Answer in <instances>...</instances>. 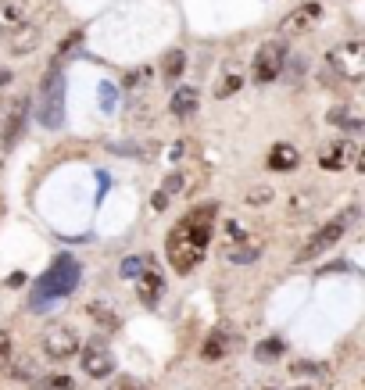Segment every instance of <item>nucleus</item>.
Wrapping results in <instances>:
<instances>
[{
    "label": "nucleus",
    "mask_w": 365,
    "mask_h": 390,
    "mask_svg": "<svg viewBox=\"0 0 365 390\" xmlns=\"http://www.w3.org/2000/svg\"><path fill=\"white\" fill-rule=\"evenodd\" d=\"M11 376L29 383V379H33V361H26V358H22V361H11Z\"/></svg>",
    "instance_id": "nucleus-27"
},
{
    "label": "nucleus",
    "mask_w": 365,
    "mask_h": 390,
    "mask_svg": "<svg viewBox=\"0 0 365 390\" xmlns=\"http://www.w3.org/2000/svg\"><path fill=\"white\" fill-rule=\"evenodd\" d=\"M179 190H183V172L176 169V172H172V176H169V179L161 183V190H158V194H165V197H172V194H179Z\"/></svg>",
    "instance_id": "nucleus-25"
},
{
    "label": "nucleus",
    "mask_w": 365,
    "mask_h": 390,
    "mask_svg": "<svg viewBox=\"0 0 365 390\" xmlns=\"http://www.w3.org/2000/svg\"><path fill=\"white\" fill-rule=\"evenodd\" d=\"M76 283H79V265H76L72 254H61V258L44 272V279H40V286H36V294H33V304H44L47 297H65Z\"/></svg>",
    "instance_id": "nucleus-2"
},
{
    "label": "nucleus",
    "mask_w": 365,
    "mask_h": 390,
    "mask_svg": "<svg viewBox=\"0 0 365 390\" xmlns=\"http://www.w3.org/2000/svg\"><path fill=\"white\" fill-rule=\"evenodd\" d=\"M161 290H165V283H161V276H158V272H144V276L136 279V297H140L147 308H158Z\"/></svg>",
    "instance_id": "nucleus-11"
},
{
    "label": "nucleus",
    "mask_w": 365,
    "mask_h": 390,
    "mask_svg": "<svg viewBox=\"0 0 365 390\" xmlns=\"http://www.w3.org/2000/svg\"><path fill=\"white\" fill-rule=\"evenodd\" d=\"M11 361H15V340H11V333L0 329V369H8Z\"/></svg>",
    "instance_id": "nucleus-21"
},
{
    "label": "nucleus",
    "mask_w": 365,
    "mask_h": 390,
    "mask_svg": "<svg viewBox=\"0 0 365 390\" xmlns=\"http://www.w3.org/2000/svg\"><path fill=\"white\" fill-rule=\"evenodd\" d=\"M44 351H47L51 361H65V358L79 354V333L65 322H51L44 329Z\"/></svg>",
    "instance_id": "nucleus-5"
},
{
    "label": "nucleus",
    "mask_w": 365,
    "mask_h": 390,
    "mask_svg": "<svg viewBox=\"0 0 365 390\" xmlns=\"http://www.w3.org/2000/svg\"><path fill=\"white\" fill-rule=\"evenodd\" d=\"M22 22H26L22 4H15V0H0V36H11Z\"/></svg>",
    "instance_id": "nucleus-13"
},
{
    "label": "nucleus",
    "mask_w": 365,
    "mask_h": 390,
    "mask_svg": "<svg viewBox=\"0 0 365 390\" xmlns=\"http://www.w3.org/2000/svg\"><path fill=\"white\" fill-rule=\"evenodd\" d=\"M297 390H304V386H297Z\"/></svg>",
    "instance_id": "nucleus-32"
},
{
    "label": "nucleus",
    "mask_w": 365,
    "mask_h": 390,
    "mask_svg": "<svg viewBox=\"0 0 365 390\" xmlns=\"http://www.w3.org/2000/svg\"><path fill=\"white\" fill-rule=\"evenodd\" d=\"M261 258V240H244L236 247H229V261L233 265H247V261H258Z\"/></svg>",
    "instance_id": "nucleus-16"
},
{
    "label": "nucleus",
    "mask_w": 365,
    "mask_h": 390,
    "mask_svg": "<svg viewBox=\"0 0 365 390\" xmlns=\"http://www.w3.org/2000/svg\"><path fill=\"white\" fill-rule=\"evenodd\" d=\"M297 161H301V154H297L290 144H276L272 154H269V169H272V172H294Z\"/></svg>",
    "instance_id": "nucleus-14"
},
{
    "label": "nucleus",
    "mask_w": 365,
    "mask_h": 390,
    "mask_svg": "<svg viewBox=\"0 0 365 390\" xmlns=\"http://www.w3.org/2000/svg\"><path fill=\"white\" fill-rule=\"evenodd\" d=\"M101 104H104V111H111V104H115V90H111L108 83L101 86Z\"/></svg>",
    "instance_id": "nucleus-29"
},
{
    "label": "nucleus",
    "mask_w": 365,
    "mask_h": 390,
    "mask_svg": "<svg viewBox=\"0 0 365 390\" xmlns=\"http://www.w3.org/2000/svg\"><path fill=\"white\" fill-rule=\"evenodd\" d=\"M8 40H11V54L26 58V54H33V51L40 47V40H44V36H40V29H36V26L22 22V26H19V29L8 36Z\"/></svg>",
    "instance_id": "nucleus-10"
},
{
    "label": "nucleus",
    "mask_w": 365,
    "mask_h": 390,
    "mask_svg": "<svg viewBox=\"0 0 365 390\" xmlns=\"http://www.w3.org/2000/svg\"><path fill=\"white\" fill-rule=\"evenodd\" d=\"M272 197H276V194H272V186H254V190L247 194V204H254V208H265Z\"/></svg>",
    "instance_id": "nucleus-24"
},
{
    "label": "nucleus",
    "mask_w": 365,
    "mask_h": 390,
    "mask_svg": "<svg viewBox=\"0 0 365 390\" xmlns=\"http://www.w3.org/2000/svg\"><path fill=\"white\" fill-rule=\"evenodd\" d=\"M122 272H126V276H133V272H140V261H133V258H129V261L122 265Z\"/></svg>",
    "instance_id": "nucleus-30"
},
{
    "label": "nucleus",
    "mask_w": 365,
    "mask_h": 390,
    "mask_svg": "<svg viewBox=\"0 0 365 390\" xmlns=\"http://www.w3.org/2000/svg\"><path fill=\"white\" fill-rule=\"evenodd\" d=\"M358 219V211L354 208H347L340 219H333V222H326V226H319L315 233H311V240L301 247V254H297V261H311V258H319V254H326V251H333L340 240H344V233H347V226Z\"/></svg>",
    "instance_id": "nucleus-3"
},
{
    "label": "nucleus",
    "mask_w": 365,
    "mask_h": 390,
    "mask_svg": "<svg viewBox=\"0 0 365 390\" xmlns=\"http://www.w3.org/2000/svg\"><path fill=\"white\" fill-rule=\"evenodd\" d=\"M247 240V229L240 226V222H226V229H222V244L226 247H236V244H244Z\"/></svg>",
    "instance_id": "nucleus-20"
},
{
    "label": "nucleus",
    "mask_w": 365,
    "mask_h": 390,
    "mask_svg": "<svg viewBox=\"0 0 365 390\" xmlns=\"http://www.w3.org/2000/svg\"><path fill=\"white\" fill-rule=\"evenodd\" d=\"M319 15H322V8H319V4H304V8H297L294 15H286L283 33H286V36H297V33L311 29V26L319 22Z\"/></svg>",
    "instance_id": "nucleus-9"
},
{
    "label": "nucleus",
    "mask_w": 365,
    "mask_h": 390,
    "mask_svg": "<svg viewBox=\"0 0 365 390\" xmlns=\"http://www.w3.org/2000/svg\"><path fill=\"white\" fill-rule=\"evenodd\" d=\"M83 372L86 376H94V379H104V376H111L115 372V358H111V351L104 347V344H86L83 347Z\"/></svg>",
    "instance_id": "nucleus-8"
},
{
    "label": "nucleus",
    "mask_w": 365,
    "mask_h": 390,
    "mask_svg": "<svg viewBox=\"0 0 365 390\" xmlns=\"http://www.w3.org/2000/svg\"><path fill=\"white\" fill-rule=\"evenodd\" d=\"M272 354H283V340H279V336H269V340L258 347V358H272Z\"/></svg>",
    "instance_id": "nucleus-26"
},
{
    "label": "nucleus",
    "mask_w": 365,
    "mask_h": 390,
    "mask_svg": "<svg viewBox=\"0 0 365 390\" xmlns=\"http://www.w3.org/2000/svg\"><path fill=\"white\" fill-rule=\"evenodd\" d=\"M358 158V151H354V144L351 140H340L329 154H322V169H329V172H340V169H347V161H354Z\"/></svg>",
    "instance_id": "nucleus-12"
},
{
    "label": "nucleus",
    "mask_w": 365,
    "mask_h": 390,
    "mask_svg": "<svg viewBox=\"0 0 365 390\" xmlns=\"http://www.w3.org/2000/svg\"><path fill=\"white\" fill-rule=\"evenodd\" d=\"M240 86H244V79H240V76H226V79L215 86V97H219V101H222V97H233Z\"/></svg>",
    "instance_id": "nucleus-23"
},
{
    "label": "nucleus",
    "mask_w": 365,
    "mask_h": 390,
    "mask_svg": "<svg viewBox=\"0 0 365 390\" xmlns=\"http://www.w3.org/2000/svg\"><path fill=\"white\" fill-rule=\"evenodd\" d=\"M44 390H72V379L69 376H51V379H44Z\"/></svg>",
    "instance_id": "nucleus-28"
},
{
    "label": "nucleus",
    "mask_w": 365,
    "mask_h": 390,
    "mask_svg": "<svg viewBox=\"0 0 365 390\" xmlns=\"http://www.w3.org/2000/svg\"><path fill=\"white\" fill-rule=\"evenodd\" d=\"M183 65H186V54H183V51H172V54L165 58V79H176V76L183 72Z\"/></svg>",
    "instance_id": "nucleus-22"
},
{
    "label": "nucleus",
    "mask_w": 365,
    "mask_h": 390,
    "mask_svg": "<svg viewBox=\"0 0 365 390\" xmlns=\"http://www.w3.org/2000/svg\"><path fill=\"white\" fill-rule=\"evenodd\" d=\"M61 111H65V83H61L58 72H51L47 83H44V126L58 129L61 126Z\"/></svg>",
    "instance_id": "nucleus-7"
},
{
    "label": "nucleus",
    "mask_w": 365,
    "mask_h": 390,
    "mask_svg": "<svg viewBox=\"0 0 365 390\" xmlns=\"http://www.w3.org/2000/svg\"><path fill=\"white\" fill-rule=\"evenodd\" d=\"M283 61H286V51H283L279 40L261 44V51L254 54V83H272V79H279Z\"/></svg>",
    "instance_id": "nucleus-6"
},
{
    "label": "nucleus",
    "mask_w": 365,
    "mask_h": 390,
    "mask_svg": "<svg viewBox=\"0 0 365 390\" xmlns=\"http://www.w3.org/2000/svg\"><path fill=\"white\" fill-rule=\"evenodd\" d=\"M197 101H201V97H197V90H194V86H179V90L172 94V101H169V111L183 119V115L197 111Z\"/></svg>",
    "instance_id": "nucleus-15"
},
{
    "label": "nucleus",
    "mask_w": 365,
    "mask_h": 390,
    "mask_svg": "<svg viewBox=\"0 0 365 390\" xmlns=\"http://www.w3.org/2000/svg\"><path fill=\"white\" fill-rule=\"evenodd\" d=\"M86 311H90V319H94V322H97L101 329H115V326H119V315H115V311H111L108 304H101V301H94V304H90Z\"/></svg>",
    "instance_id": "nucleus-18"
},
{
    "label": "nucleus",
    "mask_w": 365,
    "mask_h": 390,
    "mask_svg": "<svg viewBox=\"0 0 365 390\" xmlns=\"http://www.w3.org/2000/svg\"><path fill=\"white\" fill-rule=\"evenodd\" d=\"M211 219H215V208H197L169 233V261L176 272H190L204 258L211 240Z\"/></svg>",
    "instance_id": "nucleus-1"
},
{
    "label": "nucleus",
    "mask_w": 365,
    "mask_h": 390,
    "mask_svg": "<svg viewBox=\"0 0 365 390\" xmlns=\"http://www.w3.org/2000/svg\"><path fill=\"white\" fill-rule=\"evenodd\" d=\"M315 204H319V197H315L311 190H297V194H290V215H294V219L315 211Z\"/></svg>",
    "instance_id": "nucleus-17"
},
{
    "label": "nucleus",
    "mask_w": 365,
    "mask_h": 390,
    "mask_svg": "<svg viewBox=\"0 0 365 390\" xmlns=\"http://www.w3.org/2000/svg\"><path fill=\"white\" fill-rule=\"evenodd\" d=\"M226 351H229V340H226V333H211V336H208V344L201 347V354H204V358H222Z\"/></svg>",
    "instance_id": "nucleus-19"
},
{
    "label": "nucleus",
    "mask_w": 365,
    "mask_h": 390,
    "mask_svg": "<svg viewBox=\"0 0 365 390\" xmlns=\"http://www.w3.org/2000/svg\"><path fill=\"white\" fill-rule=\"evenodd\" d=\"M0 119H4V108H0Z\"/></svg>",
    "instance_id": "nucleus-31"
},
{
    "label": "nucleus",
    "mask_w": 365,
    "mask_h": 390,
    "mask_svg": "<svg viewBox=\"0 0 365 390\" xmlns=\"http://www.w3.org/2000/svg\"><path fill=\"white\" fill-rule=\"evenodd\" d=\"M329 65L336 69L340 79H347V83H361V79H365V44H361V40L336 44V47L329 51Z\"/></svg>",
    "instance_id": "nucleus-4"
}]
</instances>
